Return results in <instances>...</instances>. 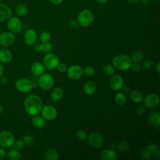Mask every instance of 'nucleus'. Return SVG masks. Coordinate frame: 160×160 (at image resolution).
Instances as JSON below:
<instances>
[{
  "label": "nucleus",
  "mask_w": 160,
  "mask_h": 160,
  "mask_svg": "<svg viewBox=\"0 0 160 160\" xmlns=\"http://www.w3.org/2000/svg\"><path fill=\"white\" fill-rule=\"evenodd\" d=\"M22 141H24L25 145L28 146H32L35 142V139L33 137L29 134H26L22 137Z\"/></svg>",
  "instance_id": "obj_32"
},
{
  "label": "nucleus",
  "mask_w": 160,
  "mask_h": 160,
  "mask_svg": "<svg viewBox=\"0 0 160 160\" xmlns=\"http://www.w3.org/2000/svg\"><path fill=\"white\" fill-rule=\"evenodd\" d=\"M83 90L88 95H92L96 91V84L93 81H88L84 85Z\"/></svg>",
  "instance_id": "obj_19"
},
{
  "label": "nucleus",
  "mask_w": 160,
  "mask_h": 160,
  "mask_svg": "<svg viewBox=\"0 0 160 160\" xmlns=\"http://www.w3.org/2000/svg\"><path fill=\"white\" fill-rule=\"evenodd\" d=\"M1 1H2V0H0V2H1Z\"/></svg>",
  "instance_id": "obj_56"
},
{
  "label": "nucleus",
  "mask_w": 160,
  "mask_h": 160,
  "mask_svg": "<svg viewBox=\"0 0 160 160\" xmlns=\"http://www.w3.org/2000/svg\"><path fill=\"white\" fill-rule=\"evenodd\" d=\"M154 1H158V0H154Z\"/></svg>",
  "instance_id": "obj_55"
},
{
  "label": "nucleus",
  "mask_w": 160,
  "mask_h": 160,
  "mask_svg": "<svg viewBox=\"0 0 160 160\" xmlns=\"http://www.w3.org/2000/svg\"><path fill=\"white\" fill-rule=\"evenodd\" d=\"M50 1V2H51L52 4L54 5H58L59 4H61L63 0H49Z\"/></svg>",
  "instance_id": "obj_48"
},
{
  "label": "nucleus",
  "mask_w": 160,
  "mask_h": 160,
  "mask_svg": "<svg viewBox=\"0 0 160 160\" xmlns=\"http://www.w3.org/2000/svg\"><path fill=\"white\" fill-rule=\"evenodd\" d=\"M34 49L37 52H42L43 51V44L37 43L36 44H35Z\"/></svg>",
  "instance_id": "obj_44"
},
{
  "label": "nucleus",
  "mask_w": 160,
  "mask_h": 160,
  "mask_svg": "<svg viewBox=\"0 0 160 160\" xmlns=\"http://www.w3.org/2000/svg\"><path fill=\"white\" fill-rule=\"evenodd\" d=\"M3 72H4V67L2 65V64L0 63V78L2 76Z\"/></svg>",
  "instance_id": "obj_50"
},
{
  "label": "nucleus",
  "mask_w": 160,
  "mask_h": 160,
  "mask_svg": "<svg viewBox=\"0 0 160 160\" xmlns=\"http://www.w3.org/2000/svg\"><path fill=\"white\" fill-rule=\"evenodd\" d=\"M59 63V58L57 55L52 53H48L43 58V65L49 70H52L57 68Z\"/></svg>",
  "instance_id": "obj_5"
},
{
  "label": "nucleus",
  "mask_w": 160,
  "mask_h": 160,
  "mask_svg": "<svg viewBox=\"0 0 160 160\" xmlns=\"http://www.w3.org/2000/svg\"><path fill=\"white\" fill-rule=\"evenodd\" d=\"M32 125L37 128H43L46 126V122L43 117L39 116H34L32 119Z\"/></svg>",
  "instance_id": "obj_22"
},
{
  "label": "nucleus",
  "mask_w": 160,
  "mask_h": 160,
  "mask_svg": "<svg viewBox=\"0 0 160 160\" xmlns=\"http://www.w3.org/2000/svg\"><path fill=\"white\" fill-rule=\"evenodd\" d=\"M15 87L19 92L28 93L32 89V84L30 80L26 78H19L16 80Z\"/></svg>",
  "instance_id": "obj_6"
},
{
  "label": "nucleus",
  "mask_w": 160,
  "mask_h": 160,
  "mask_svg": "<svg viewBox=\"0 0 160 160\" xmlns=\"http://www.w3.org/2000/svg\"><path fill=\"white\" fill-rule=\"evenodd\" d=\"M2 111H3V106H2V104H0V114L2 112Z\"/></svg>",
  "instance_id": "obj_54"
},
{
  "label": "nucleus",
  "mask_w": 160,
  "mask_h": 160,
  "mask_svg": "<svg viewBox=\"0 0 160 160\" xmlns=\"http://www.w3.org/2000/svg\"><path fill=\"white\" fill-rule=\"evenodd\" d=\"M6 156L9 160H19L21 158V154L19 150L13 148L8 151Z\"/></svg>",
  "instance_id": "obj_23"
},
{
  "label": "nucleus",
  "mask_w": 160,
  "mask_h": 160,
  "mask_svg": "<svg viewBox=\"0 0 160 160\" xmlns=\"http://www.w3.org/2000/svg\"><path fill=\"white\" fill-rule=\"evenodd\" d=\"M37 32L33 29L26 30L24 34V41L25 43L29 46L34 44L37 40Z\"/></svg>",
  "instance_id": "obj_15"
},
{
  "label": "nucleus",
  "mask_w": 160,
  "mask_h": 160,
  "mask_svg": "<svg viewBox=\"0 0 160 160\" xmlns=\"http://www.w3.org/2000/svg\"><path fill=\"white\" fill-rule=\"evenodd\" d=\"M126 1L130 3H137L140 1V0H126Z\"/></svg>",
  "instance_id": "obj_53"
},
{
  "label": "nucleus",
  "mask_w": 160,
  "mask_h": 160,
  "mask_svg": "<svg viewBox=\"0 0 160 160\" xmlns=\"http://www.w3.org/2000/svg\"><path fill=\"white\" fill-rule=\"evenodd\" d=\"M115 102L116 104L120 106H123L126 102V98L122 92H118L116 94L114 98Z\"/></svg>",
  "instance_id": "obj_28"
},
{
  "label": "nucleus",
  "mask_w": 160,
  "mask_h": 160,
  "mask_svg": "<svg viewBox=\"0 0 160 160\" xmlns=\"http://www.w3.org/2000/svg\"><path fill=\"white\" fill-rule=\"evenodd\" d=\"M12 16L11 8L6 4L0 3V22L9 19Z\"/></svg>",
  "instance_id": "obj_16"
},
{
  "label": "nucleus",
  "mask_w": 160,
  "mask_h": 160,
  "mask_svg": "<svg viewBox=\"0 0 160 160\" xmlns=\"http://www.w3.org/2000/svg\"><path fill=\"white\" fill-rule=\"evenodd\" d=\"M44 158L47 160H58L59 155L54 149H48L44 152Z\"/></svg>",
  "instance_id": "obj_25"
},
{
  "label": "nucleus",
  "mask_w": 160,
  "mask_h": 160,
  "mask_svg": "<svg viewBox=\"0 0 160 160\" xmlns=\"http://www.w3.org/2000/svg\"><path fill=\"white\" fill-rule=\"evenodd\" d=\"M129 144L128 143V142L122 141L121 142H120L118 144V151H121V152H124L126 151L128 149H129Z\"/></svg>",
  "instance_id": "obj_34"
},
{
  "label": "nucleus",
  "mask_w": 160,
  "mask_h": 160,
  "mask_svg": "<svg viewBox=\"0 0 160 160\" xmlns=\"http://www.w3.org/2000/svg\"><path fill=\"white\" fill-rule=\"evenodd\" d=\"M154 155V159H157V160H159L160 159V151L159 149H158L157 151H156L152 153Z\"/></svg>",
  "instance_id": "obj_47"
},
{
  "label": "nucleus",
  "mask_w": 160,
  "mask_h": 160,
  "mask_svg": "<svg viewBox=\"0 0 160 160\" xmlns=\"http://www.w3.org/2000/svg\"><path fill=\"white\" fill-rule=\"evenodd\" d=\"M78 24H78V21L75 20V19H72V20H71V21L69 22V23H68L69 27L70 28H71V29H75V28H76L78 27Z\"/></svg>",
  "instance_id": "obj_43"
},
{
  "label": "nucleus",
  "mask_w": 160,
  "mask_h": 160,
  "mask_svg": "<svg viewBox=\"0 0 160 160\" xmlns=\"http://www.w3.org/2000/svg\"><path fill=\"white\" fill-rule=\"evenodd\" d=\"M109 86L113 91L120 90L123 86V79L118 74H115L109 80Z\"/></svg>",
  "instance_id": "obj_14"
},
{
  "label": "nucleus",
  "mask_w": 160,
  "mask_h": 160,
  "mask_svg": "<svg viewBox=\"0 0 160 160\" xmlns=\"http://www.w3.org/2000/svg\"><path fill=\"white\" fill-rule=\"evenodd\" d=\"M155 70H156V71L158 74L160 73V64H159V62H158V63L156 64V66H155Z\"/></svg>",
  "instance_id": "obj_49"
},
{
  "label": "nucleus",
  "mask_w": 160,
  "mask_h": 160,
  "mask_svg": "<svg viewBox=\"0 0 160 160\" xmlns=\"http://www.w3.org/2000/svg\"><path fill=\"white\" fill-rule=\"evenodd\" d=\"M130 68L132 69V71L134 72H138L140 71V69H141V66L139 64L138 62H133L132 63H131Z\"/></svg>",
  "instance_id": "obj_40"
},
{
  "label": "nucleus",
  "mask_w": 160,
  "mask_h": 160,
  "mask_svg": "<svg viewBox=\"0 0 160 160\" xmlns=\"http://www.w3.org/2000/svg\"><path fill=\"white\" fill-rule=\"evenodd\" d=\"M112 62L116 69L121 71H126L130 68L132 61L127 55L118 54L114 57Z\"/></svg>",
  "instance_id": "obj_2"
},
{
  "label": "nucleus",
  "mask_w": 160,
  "mask_h": 160,
  "mask_svg": "<svg viewBox=\"0 0 160 160\" xmlns=\"http://www.w3.org/2000/svg\"><path fill=\"white\" fill-rule=\"evenodd\" d=\"M67 74L70 79L77 80L81 77L82 74V69L79 65H72L67 70Z\"/></svg>",
  "instance_id": "obj_12"
},
{
  "label": "nucleus",
  "mask_w": 160,
  "mask_h": 160,
  "mask_svg": "<svg viewBox=\"0 0 160 160\" xmlns=\"http://www.w3.org/2000/svg\"><path fill=\"white\" fill-rule=\"evenodd\" d=\"M147 149L151 152V154H152L153 152H154L156 151L158 149V146L157 144L151 143L148 146Z\"/></svg>",
  "instance_id": "obj_39"
},
{
  "label": "nucleus",
  "mask_w": 160,
  "mask_h": 160,
  "mask_svg": "<svg viewBox=\"0 0 160 160\" xmlns=\"http://www.w3.org/2000/svg\"><path fill=\"white\" fill-rule=\"evenodd\" d=\"M131 99L133 102L139 103L142 100V94L139 91L134 90L131 93Z\"/></svg>",
  "instance_id": "obj_27"
},
{
  "label": "nucleus",
  "mask_w": 160,
  "mask_h": 160,
  "mask_svg": "<svg viewBox=\"0 0 160 160\" xmlns=\"http://www.w3.org/2000/svg\"><path fill=\"white\" fill-rule=\"evenodd\" d=\"M13 146L15 149H16L18 150H21L24 148V147L25 146V144H24V141H22V139H18V140L14 141Z\"/></svg>",
  "instance_id": "obj_36"
},
{
  "label": "nucleus",
  "mask_w": 160,
  "mask_h": 160,
  "mask_svg": "<svg viewBox=\"0 0 160 160\" xmlns=\"http://www.w3.org/2000/svg\"><path fill=\"white\" fill-rule=\"evenodd\" d=\"M24 105L28 114L35 116L40 112L42 107V101L38 96L31 94L26 97L24 100Z\"/></svg>",
  "instance_id": "obj_1"
},
{
  "label": "nucleus",
  "mask_w": 160,
  "mask_h": 160,
  "mask_svg": "<svg viewBox=\"0 0 160 160\" xmlns=\"http://www.w3.org/2000/svg\"><path fill=\"white\" fill-rule=\"evenodd\" d=\"M38 83L41 88L42 89L49 90L51 89L54 85V78L49 74H42L40 76Z\"/></svg>",
  "instance_id": "obj_7"
},
{
  "label": "nucleus",
  "mask_w": 160,
  "mask_h": 160,
  "mask_svg": "<svg viewBox=\"0 0 160 160\" xmlns=\"http://www.w3.org/2000/svg\"><path fill=\"white\" fill-rule=\"evenodd\" d=\"M57 68H58V70L60 72H64L67 71V66L65 63H63V62L59 63Z\"/></svg>",
  "instance_id": "obj_42"
},
{
  "label": "nucleus",
  "mask_w": 160,
  "mask_h": 160,
  "mask_svg": "<svg viewBox=\"0 0 160 160\" xmlns=\"http://www.w3.org/2000/svg\"><path fill=\"white\" fill-rule=\"evenodd\" d=\"M12 59L11 52L6 48L0 49V62L2 63H8Z\"/></svg>",
  "instance_id": "obj_18"
},
{
  "label": "nucleus",
  "mask_w": 160,
  "mask_h": 160,
  "mask_svg": "<svg viewBox=\"0 0 160 160\" xmlns=\"http://www.w3.org/2000/svg\"><path fill=\"white\" fill-rule=\"evenodd\" d=\"M151 152L148 149H144L140 152V156L144 159H149L151 157Z\"/></svg>",
  "instance_id": "obj_35"
},
{
  "label": "nucleus",
  "mask_w": 160,
  "mask_h": 160,
  "mask_svg": "<svg viewBox=\"0 0 160 160\" xmlns=\"http://www.w3.org/2000/svg\"><path fill=\"white\" fill-rule=\"evenodd\" d=\"M94 19L92 12L88 9H84L81 11L78 16V24L82 27H88L90 26Z\"/></svg>",
  "instance_id": "obj_3"
},
{
  "label": "nucleus",
  "mask_w": 160,
  "mask_h": 160,
  "mask_svg": "<svg viewBox=\"0 0 160 160\" xmlns=\"http://www.w3.org/2000/svg\"><path fill=\"white\" fill-rule=\"evenodd\" d=\"M149 121L154 126H159L160 124V114L159 112H152L148 116Z\"/></svg>",
  "instance_id": "obj_24"
},
{
  "label": "nucleus",
  "mask_w": 160,
  "mask_h": 160,
  "mask_svg": "<svg viewBox=\"0 0 160 160\" xmlns=\"http://www.w3.org/2000/svg\"><path fill=\"white\" fill-rule=\"evenodd\" d=\"M87 136L86 132L83 130H79L76 133V138L79 141H83Z\"/></svg>",
  "instance_id": "obj_37"
},
{
  "label": "nucleus",
  "mask_w": 160,
  "mask_h": 160,
  "mask_svg": "<svg viewBox=\"0 0 160 160\" xmlns=\"http://www.w3.org/2000/svg\"><path fill=\"white\" fill-rule=\"evenodd\" d=\"M16 39L15 35L10 31H5L0 34V45L4 47L12 46Z\"/></svg>",
  "instance_id": "obj_9"
},
{
  "label": "nucleus",
  "mask_w": 160,
  "mask_h": 160,
  "mask_svg": "<svg viewBox=\"0 0 160 160\" xmlns=\"http://www.w3.org/2000/svg\"><path fill=\"white\" fill-rule=\"evenodd\" d=\"M141 3L144 5H148L149 4V0H140Z\"/></svg>",
  "instance_id": "obj_52"
},
{
  "label": "nucleus",
  "mask_w": 160,
  "mask_h": 160,
  "mask_svg": "<svg viewBox=\"0 0 160 160\" xmlns=\"http://www.w3.org/2000/svg\"><path fill=\"white\" fill-rule=\"evenodd\" d=\"M109 0H96V1L99 4H105Z\"/></svg>",
  "instance_id": "obj_51"
},
{
  "label": "nucleus",
  "mask_w": 160,
  "mask_h": 160,
  "mask_svg": "<svg viewBox=\"0 0 160 160\" xmlns=\"http://www.w3.org/2000/svg\"><path fill=\"white\" fill-rule=\"evenodd\" d=\"M42 116L47 120H53L58 115V112L55 108L50 105L44 106L41 110Z\"/></svg>",
  "instance_id": "obj_11"
},
{
  "label": "nucleus",
  "mask_w": 160,
  "mask_h": 160,
  "mask_svg": "<svg viewBox=\"0 0 160 160\" xmlns=\"http://www.w3.org/2000/svg\"><path fill=\"white\" fill-rule=\"evenodd\" d=\"M51 39V34L48 31H43L39 34V39L42 42H46Z\"/></svg>",
  "instance_id": "obj_31"
},
{
  "label": "nucleus",
  "mask_w": 160,
  "mask_h": 160,
  "mask_svg": "<svg viewBox=\"0 0 160 160\" xmlns=\"http://www.w3.org/2000/svg\"><path fill=\"white\" fill-rule=\"evenodd\" d=\"M16 13L19 17H24L28 13L27 6L24 4H19L16 7Z\"/></svg>",
  "instance_id": "obj_26"
},
{
  "label": "nucleus",
  "mask_w": 160,
  "mask_h": 160,
  "mask_svg": "<svg viewBox=\"0 0 160 160\" xmlns=\"http://www.w3.org/2000/svg\"><path fill=\"white\" fill-rule=\"evenodd\" d=\"M159 99L158 95L156 94H148L144 99V105L149 108H154L159 104Z\"/></svg>",
  "instance_id": "obj_13"
},
{
  "label": "nucleus",
  "mask_w": 160,
  "mask_h": 160,
  "mask_svg": "<svg viewBox=\"0 0 160 160\" xmlns=\"http://www.w3.org/2000/svg\"><path fill=\"white\" fill-rule=\"evenodd\" d=\"M52 50V44L51 42H46L43 44V51L45 53H49Z\"/></svg>",
  "instance_id": "obj_38"
},
{
  "label": "nucleus",
  "mask_w": 160,
  "mask_h": 160,
  "mask_svg": "<svg viewBox=\"0 0 160 160\" xmlns=\"http://www.w3.org/2000/svg\"><path fill=\"white\" fill-rule=\"evenodd\" d=\"M15 141L13 134L8 131L4 130L0 132V146L4 148L12 147Z\"/></svg>",
  "instance_id": "obj_4"
},
{
  "label": "nucleus",
  "mask_w": 160,
  "mask_h": 160,
  "mask_svg": "<svg viewBox=\"0 0 160 160\" xmlns=\"http://www.w3.org/2000/svg\"><path fill=\"white\" fill-rule=\"evenodd\" d=\"M117 158V152L112 149L103 150L100 154V158L102 160H116Z\"/></svg>",
  "instance_id": "obj_17"
},
{
  "label": "nucleus",
  "mask_w": 160,
  "mask_h": 160,
  "mask_svg": "<svg viewBox=\"0 0 160 160\" xmlns=\"http://www.w3.org/2000/svg\"><path fill=\"white\" fill-rule=\"evenodd\" d=\"M145 111V107L144 105H139L136 108V112L138 114H142Z\"/></svg>",
  "instance_id": "obj_45"
},
{
  "label": "nucleus",
  "mask_w": 160,
  "mask_h": 160,
  "mask_svg": "<svg viewBox=\"0 0 160 160\" xmlns=\"http://www.w3.org/2000/svg\"><path fill=\"white\" fill-rule=\"evenodd\" d=\"M153 64H154L153 61H152L151 60H146L143 62L142 66L146 69H149L150 68H151L152 67Z\"/></svg>",
  "instance_id": "obj_41"
},
{
  "label": "nucleus",
  "mask_w": 160,
  "mask_h": 160,
  "mask_svg": "<svg viewBox=\"0 0 160 160\" xmlns=\"http://www.w3.org/2000/svg\"><path fill=\"white\" fill-rule=\"evenodd\" d=\"M7 28L10 32L13 33L19 32L22 28L21 21L17 17H11L8 19Z\"/></svg>",
  "instance_id": "obj_10"
},
{
  "label": "nucleus",
  "mask_w": 160,
  "mask_h": 160,
  "mask_svg": "<svg viewBox=\"0 0 160 160\" xmlns=\"http://www.w3.org/2000/svg\"><path fill=\"white\" fill-rule=\"evenodd\" d=\"M6 154V152L5 151V148L2 147H0V160L3 159Z\"/></svg>",
  "instance_id": "obj_46"
},
{
  "label": "nucleus",
  "mask_w": 160,
  "mask_h": 160,
  "mask_svg": "<svg viewBox=\"0 0 160 160\" xmlns=\"http://www.w3.org/2000/svg\"><path fill=\"white\" fill-rule=\"evenodd\" d=\"M95 73V69L92 66H86L82 69V74L86 76H92Z\"/></svg>",
  "instance_id": "obj_33"
},
{
  "label": "nucleus",
  "mask_w": 160,
  "mask_h": 160,
  "mask_svg": "<svg viewBox=\"0 0 160 160\" xmlns=\"http://www.w3.org/2000/svg\"><path fill=\"white\" fill-rule=\"evenodd\" d=\"M88 144L94 148H101L104 143V138L98 132H92L88 136Z\"/></svg>",
  "instance_id": "obj_8"
},
{
  "label": "nucleus",
  "mask_w": 160,
  "mask_h": 160,
  "mask_svg": "<svg viewBox=\"0 0 160 160\" xmlns=\"http://www.w3.org/2000/svg\"><path fill=\"white\" fill-rule=\"evenodd\" d=\"M143 59V54L139 51H134L131 55V61L135 62H139Z\"/></svg>",
  "instance_id": "obj_29"
},
{
  "label": "nucleus",
  "mask_w": 160,
  "mask_h": 160,
  "mask_svg": "<svg viewBox=\"0 0 160 160\" xmlns=\"http://www.w3.org/2000/svg\"><path fill=\"white\" fill-rule=\"evenodd\" d=\"M63 94H64V92L61 88H56L51 91L50 97L52 102H57L62 99Z\"/></svg>",
  "instance_id": "obj_20"
},
{
  "label": "nucleus",
  "mask_w": 160,
  "mask_h": 160,
  "mask_svg": "<svg viewBox=\"0 0 160 160\" xmlns=\"http://www.w3.org/2000/svg\"><path fill=\"white\" fill-rule=\"evenodd\" d=\"M102 72L106 76H112L114 74V69L110 64H106L102 68Z\"/></svg>",
  "instance_id": "obj_30"
},
{
  "label": "nucleus",
  "mask_w": 160,
  "mask_h": 160,
  "mask_svg": "<svg viewBox=\"0 0 160 160\" xmlns=\"http://www.w3.org/2000/svg\"><path fill=\"white\" fill-rule=\"evenodd\" d=\"M31 72L34 75L40 76L44 72V66L41 62H36L31 66Z\"/></svg>",
  "instance_id": "obj_21"
}]
</instances>
